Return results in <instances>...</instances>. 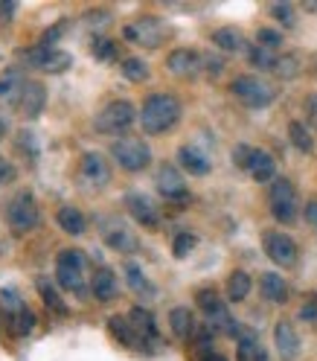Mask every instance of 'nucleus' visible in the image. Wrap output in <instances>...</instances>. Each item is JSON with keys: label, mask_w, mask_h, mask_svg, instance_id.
I'll return each mask as SVG.
<instances>
[{"label": "nucleus", "mask_w": 317, "mask_h": 361, "mask_svg": "<svg viewBox=\"0 0 317 361\" xmlns=\"http://www.w3.org/2000/svg\"><path fill=\"white\" fill-rule=\"evenodd\" d=\"M180 123V102L175 94H151L140 111V126L146 134H166Z\"/></svg>", "instance_id": "1"}, {"label": "nucleus", "mask_w": 317, "mask_h": 361, "mask_svg": "<svg viewBox=\"0 0 317 361\" xmlns=\"http://www.w3.org/2000/svg\"><path fill=\"white\" fill-rule=\"evenodd\" d=\"M85 265L87 257L76 247H64L56 257V283L64 291H73V295H85Z\"/></svg>", "instance_id": "2"}, {"label": "nucleus", "mask_w": 317, "mask_h": 361, "mask_svg": "<svg viewBox=\"0 0 317 361\" xmlns=\"http://www.w3.org/2000/svg\"><path fill=\"white\" fill-rule=\"evenodd\" d=\"M137 120L140 117H137V111H134V105L125 102V99H117V102H108L99 111L97 120H94V128L99 134H123V131H128Z\"/></svg>", "instance_id": "3"}, {"label": "nucleus", "mask_w": 317, "mask_h": 361, "mask_svg": "<svg viewBox=\"0 0 317 361\" xmlns=\"http://www.w3.org/2000/svg\"><path fill=\"white\" fill-rule=\"evenodd\" d=\"M268 207L271 216L282 224L297 221V192H294V184L288 178H277L268 190Z\"/></svg>", "instance_id": "4"}, {"label": "nucleus", "mask_w": 317, "mask_h": 361, "mask_svg": "<svg viewBox=\"0 0 317 361\" xmlns=\"http://www.w3.org/2000/svg\"><path fill=\"white\" fill-rule=\"evenodd\" d=\"M230 94L242 105H247V108H268L271 102H274V87L265 85L256 76H239V79H233Z\"/></svg>", "instance_id": "5"}, {"label": "nucleus", "mask_w": 317, "mask_h": 361, "mask_svg": "<svg viewBox=\"0 0 317 361\" xmlns=\"http://www.w3.org/2000/svg\"><path fill=\"white\" fill-rule=\"evenodd\" d=\"M38 204L32 192H18L9 204H6V221L15 233H30L35 224H38Z\"/></svg>", "instance_id": "6"}, {"label": "nucleus", "mask_w": 317, "mask_h": 361, "mask_svg": "<svg viewBox=\"0 0 317 361\" xmlns=\"http://www.w3.org/2000/svg\"><path fill=\"white\" fill-rule=\"evenodd\" d=\"M111 154H114V161L125 169V172H140L151 164V149L137 140V137H123L111 146Z\"/></svg>", "instance_id": "7"}, {"label": "nucleus", "mask_w": 317, "mask_h": 361, "mask_svg": "<svg viewBox=\"0 0 317 361\" xmlns=\"http://www.w3.org/2000/svg\"><path fill=\"white\" fill-rule=\"evenodd\" d=\"M79 180L85 190H102L111 180V166L99 152H85L79 161Z\"/></svg>", "instance_id": "8"}, {"label": "nucleus", "mask_w": 317, "mask_h": 361, "mask_svg": "<svg viewBox=\"0 0 317 361\" xmlns=\"http://www.w3.org/2000/svg\"><path fill=\"white\" fill-rule=\"evenodd\" d=\"M262 245H265V254L271 262H277L282 268H291L294 262H297V245H294L291 236L280 233V231H268L262 236Z\"/></svg>", "instance_id": "9"}, {"label": "nucleus", "mask_w": 317, "mask_h": 361, "mask_svg": "<svg viewBox=\"0 0 317 361\" xmlns=\"http://www.w3.org/2000/svg\"><path fill=\"white\" fill-rule=\"evenodd\" d=\"M123 32H125L128 41L140 44V47H149V50L161 47V41H163V35H166L163 24H161L157 18H140V20H134V24H128Z\"/></svg>", "instance_id": "10"}, {"label": "nucleus", "mask_w": 317, "mask_h": 361, "mask_svg": "<svg viewBox=\"0 0 317 361\" xmlns=\"http://www.w3.org/2000/svg\"><path fill=\"white\" fill-rule=\"evenodd\" d=\"M154 187L166 201H187L189 198V190H187V180L184 175L178 172V166L172 164H163L154 175Z\"/></svg>", "instance_id": "11"}, {"label": "nucleus", "mask_w": 317, "mask_h": 361, "mask_svg": "<svg viewBox=\"0 0 317 361\" xmlns=\"http://www.w3.org/2000/svg\"><path fill=\"white\" fill-rule=\"evenodd\" d=\"M18 108H20V114H24L27 120H38L41 117V111L44 105H47V87H44V82H24V87L18 90Z\"/></svg>", "instance_id": "12"}, {"label": "nucleus", "mask_w": 317, "mask_h": 361, "mask_svg": "<svg viewBox=\"0 0 317 361\" xmlns=\"http://www.w3.org/2000/svg\"><path fill=\"white\" fill-rule=\"evenodd\" d=\"M102 239L108 247H114L120 254H134L137 251V236H134L120 219H105L102 221Z\"/></svg>", "instance_id": "13"}, {"label": "nucleus", "mask_w": 317, "mask_h": 361, "mask_svg": "<svg viewBox=\"0 0 317 361\" xmlns=\"http://www.w3.org/2000/svg\"><path fill=\"white\" fill-rule=\"evenodd\" d=\"M27 61L32 67H41V71L47 73H64L67 67H70V56H67L64 50H56V47H44V44H38V47H32L27 53Z\"/></svg>", "instance_id": "14"}, {"label": "nucleus", "mask_w": 317, "mask_h": 361, "mask_svg": "<svg viewBox=\"0 0 317 361\" xmlns=\"http://www.w3.org/2000/svg\"><path fill=\"white\" fill-rule=\"evenodd\" d=\"M166 67L175 73V76H195L204 71V56L192 47H178L169 53L166 59Z\"/></svg>", "instance_id": "15"}, {"label": "nucleus", "mask_w": 317, "mask_h": 361, "mask_svg": "<svg viewBox=\"0 0 317 361\" xmlns=\"http://www.w3.org/2000/svg\"><path fill=\"white\" fill-rule=\"evenodd\" d=\"M125 210L131 213L134 221H140L143 228H157V224H161V213H157V207L151 204V198L143 195V192H128L125 195Z\"/></svg>", "instance_id": "16"}, {"label": "nucleus", "mask_w": 317, "mask_h": 361, "mask_svg": "<svg viewBox=\"0 0 317 361\" xmlns=\"http://www.w3.org/2000/svg\"><path fill=\"white\" fill-rule=\"evenodd\" d=\"M274 344H277V353L282 355V361H294L300 355V335L288 321H280L274 326Z\"/></svg>", "instance_id": "17"}, {"label": "nucleus", "mask_w": 317, "mask_h": 361, "mask_svg": "<svg viewBox=\"0 0 317 361\" xmlns=\"http://www.w3.org/2000/svg\"><path fill=\"white\" fill-rule=\"evenodd\" d=\"M178 164L184 166L189 175H198V178L210 175V169H213L210 157L204 154L198 146H180V149H178Z\"/></svg>", "instance_id": "18"}, {"label": "nucleus", "mask_w": 317, "mask_h": 361, "mask_svg": "<svg viewBox=\"0 0 317 361\" xmlns=\"http://www.w3.org/2000/svg\"><path fill=\"white\" fill-rule=\"evenodd\" d=\"M108 329H111V335H114L120 344H125V347H140V350H146V341L140 338V332L134 329L131 318H123V314H114V318L108 321Z\"/></svg>", "instance_id": "19"}, {"label": "nucleus", "mask_w": 317, "mask_h": 361, "mask_svg": "<svg viewBox=\"0 0 317 361\" xmlns=\"http://www.w3.org/2000/svg\"><path fill=\"white\" fill-rule=\"evenodd\" d=\"M90 291L97 295V300H114L117 291H120L117 274L111 268H97L94 277H90Z\"/></svg>", "instance_id": "20"}, {"label": "nucleus", "mask_w": 317, "mask_h": 361, "mask_svg": "<svg viewBox=\"0 0 317 361\" xmlns=\"http://www.w3.org/2000/svg\"><path fill=\"white\" fill-rule=\"evenodd\" d=\"M247 172H251V178L256 180V184H268V180L274 184V180H277V161L268 152L256 149L254 157H251V166H247Z\"/></svg>", "instance_id": "21"}, {"label": "nucleus", "mask_w": 317, "mask_h": 361, "mask_svg": "<svg viewBox=\"0 0 317 361\" xmlns=\"http://www.w3.org/2000/svg\"><path fill=\"white\" fill-rule=\"evenodd\" d=\"M56 221H58V228H61L64 233H70V236H82V233H85V228H87L85 213H82L79 207H70V204L58 207Z\"/></svg>", "instance_id": "22"}, {"label": "nucleus", "mask_w": 317, "mask_h": 361, "mask_svg": "<svg viewBox=\"0 0 317 361\" xmlns=\"http://www.w3.org/2000/svg\"><path fill=\"white\" fill-rule=\"evenodd\" d=\"M236 355H239V361H268V353L262 350L259 338L247 329H242V335H239V353Z\"/></svg>", "instance_id": "23"}, {"label": "nucleus", "mask_w": 317, "mask_h": 361, "mask_svg": "<svg viewBox=\"0 0 317 361\" xmlns=\"http://www.w3.org/2000/svg\"><path fill=\"white\" fill-rule=\"evenodd\" d=\"M259 288H262V295L268 300H274V303H282L288 298V286L280 274H274V271H268V274L259 277Z\"/></svg>", "instance_id": "24"}, {"label": "nucleus", "mask_w": 317, "mask_h": 361, "mask_svg": "<svg viewBox=\"0 0 317 361\" xmlns=\"http://www.w3.org/2000/svg\"><path fill=\"white\" fill-rule=\"evenodd\" d=\"M35 288H38L41 300L47 303V309H53L56 314H67V303L61 300V295H58V291H56V286H53L47 277H38V280H35Z\"/></svg>", "instance_id": "25"}, {"label": "nucleus", "mask_w": 317, "mask_h": 361, "mask_svg": "<svg viewBox=\"0 0 317 361\" xmlns=\"http://www.w3.org/2000/svg\"><path fill=\"white\" fill-rule=\"evenodd\" d=\"M169 326L175 332V338H189L192 329H195V321H192V312L187 306H178L169 312Z\"/></svg>", "instance_id": "26"}, {"label": "nucleus", "mask_w": 317, "mask_h": 361, "mask_svg": "<svg viewBox=\"0 0 317 361\" xmlns=\"http://www.w3.org/2000/svg\"><path fill=\"white\" fill-rule=\"evenodd\" d=\"M213 44L218 50H224V53H242L244 50V38L233 27H224V30L213 32Z\"/></svg>", "instance_id": "27"}, {"label": "nucleus", "mask_w": 317, "mask_h": 361, "mask_svg": "<svg viewBox=\"0 0 317 361\" xmlns=\"http://www.w3.org/2000/svg\"><path fill=\"white\" fill-rule=\"evenodd\" d=\"M251 277L244 274V271H233V274L228 277V300L233 303H242L247 295H251Z\"/></svg>", "instance_id": "28"}, {"label": "nucleus", "mask_w": 317, "mask_h": 361, "mask_svg": "<svg viewBox=\"0 0 317 361\" xmlns=\"http://www.w3.org/2000/svg\"><path fill=\"white\" fill-rule=\"evenodd\" d=\"M0 306H4V318H6V321L18 318V314L27 309L24 300H20V295H18V291H12V288H4V291H0Z\"/></svg>", "instance_id": "29"}, {"label": "nucleus", "mask_w": 317, "mask_h": 361, "mask_svg": "<svg viewBox=\"0 0 317 361\" xmlns=\"http://www.w3.org/2000/svg\"><path fill=\"white\" fill-rule=\"evenodd\" d=\"M131 324H134V329L140 332V338L146 341V338H154L157 335V326H154V318L146 312V309H134L131 312Z\"/></svg>", "instance_id": "30"}, {"label": "nucleus", "mask_w": 317, "mask_h": 361, "mask_svg": "<svg viewBox=\"0 0 317 361\" xmlns=\"http://www.w3.org/2000/svg\"><path fill=\"white\" fill-rule=\"evenodd\" d=\"M123 76L128 82H146L149 79V64L143 59H137V56H131V59L123 61Z\"/></svg>", "instance_id": "31"}, {"label": "nucleus", "mask_w": 317, "mask_h": 361, "mask_svg": "<svg viewBox=\"0 0 317 361\" xmlns=\"http://www.w3.org/2000/svg\"><path fill=\"white\" fill-rule=\"evenodd\" d=\"M288 137H291V143L297 146L300 152H311L314 149V140H311V131L303 126V123H297L294 120L291 126H288Z\"/></svg>", "instance_id": "32"}, {"label": "nucleus", "mask_w": 317, "mask_h": 361, "mask_svg": "<svg viewBox=\"0 0 317 361\" xmlns=\"http://www.w3.org/2000/svg\"><path fill=\"white\" fill-rule=\"evenodd\" d=\"M195 303H198L204 312H207L210 318H213V314H218V312H224V303H221V298L216 295L213 288H201L198 295H195Z\"/></svg>", "instance_id": "33"}, {"label": "nucleus", "mask_w": 317, "mask_h": 361, "mask_svg": "<svg viewBox=\"0 0 317 361\" xmlns=\"http://www.w3.org/2000/svg\"><path fill=\"white\" fill-rule=\"evenodd\" d=\"M125 277H128V286H131V291H137V295H151V286H149V280L143 277V271L134 265V262H128L125 265Z\"/></svg>", "instance_id": "34"}, {"label": "nucleus", "mask_w": 317, "mask_h": 361, "mask_svg": "<svg viewBox=\"0 0 317 361\" xmlns=\"http://www.w3.org/2000/svg\"><path fill=\"white\" fill-rule=\"evenodd\" d=\"M6 326L15 332V335H30L32 329H35V314L30 312V309H24L18 314V318H12V321H6Z\"/></svg>", "instance_id": "35"}, {"label": "nucleus", "mask_w": 317, "mask_h": 361, "mask_svg": "<svg viewBox=\"0 0 317 361\" xmlns=\"http://www.w3.org/2000/svg\"><path fill=\"white\" fill-rule=\"evenodd\" d=\"M271 73H277L282 79H294L300 73V61L294 56H277V64H274V71H271Z\"/></svg>", "instance_id": "36"}, {"label": "nucleus", "mask_w": 317, "mask_h": 361, "mask_svg": "<svg viewBox=\"0 0 317 361\" xmlns=\"http://www.w3.org/2000/svg\"><path fill=\"white\" fill-rule=\"evenodd\" d=\"M90 53H94V59H99V61H111L117 56V44L111 38H94V44H90Z\"/></svg>", "instance_id": "37"}, {"label": "nucleus", "mask_w": 317, "mask_h": 361, "mask_svg": "<svg viewBox=\"0 0 317 361\" xmlns=\"http://www.w3.org/2000/svg\"><path fill=\"white\" fill-rule=\"evenodd\" d=\"M247 59H251L254 67H262V71H274V64H277L274 50H265V47H254L247 53Z\"/></svg>", "instance_id": "38"}, {"label": "nucleus", "mask_w": 317, "mask_h": 361, "mask_svg": "<svg viewBox=\"0 0 317 361\" xmlns=\"http://www.w3.org/2000/svg\"><path fill=\"white\" fill-rule=\"evenodd\" d=\"M195 233H178L175 236V242H172V254L178 257V259H184L189 251H192V247H195Z\"/></svg>", "instance_id": "39"}, {"label": "nucleus", "mask_w": 317, "mask_h": 361, "mask_svg": "<svg viewBox=\"0 0 317 361\" xmlns=\"http://www.w3.org/2000/svg\"><path fill=\"white\" fill-rule=\"evenodd\" d=\"M256 41H259V47H265V50H277L280 44H282V35L277 30H259L256 32Z\"/></svg>", "instance_id": "40"}, {"label": "nucleus", "mask_w": 317, "mask_h": 361, "mask_svg": "<svg viewBox=\"0 0 317 361\" xmlns=\"http://www.w3.org/2000/svg\"><path fill=\"white\" fill-rule=\"evenodd\" d=\"M254 152H256V149H251V146H236V149H233V164H236L239 169H244V172H247Z\"/></svg>", "instance_id": "41"}, {"label": "nucleus", "mask_w": 317, "mask_h": 361, "mask_svg": "<svg viewBox=\"0 0 317 361\" xmlns=\"http://www.w3.org/2000/svg\"><path fill=\"white\" fill-rule=\"evenodd\" d=\"M20 85H24V82H20ZM20 85H18V76L15 73H6L4 79H0V99H15V87L20 90Z\"/></svg>", "instance_id": "42"}, {"label": "nucleus", "mask_w": 317, "mask_h": 361, "mask_svg": "<svg viewBox=\"0 0 317 361\" xmlns=\"http://www.w3.org/2000/svg\"><path fill=\"white\" fill-rule=\"evenodd\" d=\"M15 178H18L15 166H12L9 161H6V157H0V187H9Z\"/></svg>", "instance_id": "43"}, {"label": "nucleus", "mask_w": 317, "mask_h": 361, "mask_svg": "<svg viewBox=\"0 0 317 361\" xmlns=\"http://www.w3.org/2000/svg\"><path fill=\"white\" fill-rule=\"evenodd\" d=\"M271 15H274L277 20H282L285 27H291V24H294V9H291L288 4H277L274 9H271Z\"/></svg>", "instance_id": "44"}, {"label": "nucleus", "mask_w": 317, "mask_h": 361, "mask_svg": "<svg viewBox=\"0 0 317 361\" xmlns=\"http://www.w3.org/2000/svg\"><path fill=\"white\" fill-rule=\"evenodd\" d=\"M61 35H64V20H58V24H56L53 30L44 32V35H41V44H44V47H53V44H56Z\"/></svg>", "instance_id": "45"}, {"label": "nucleus", "mask_w": 317, "mask_h": 361, "mask_svg": "<svg viewBox=\"0 0 317 361\" xmlns=\"http://www.w3.org/2000/svg\"><path fill=\"white\" fill-rule=\"evenodd\" d=\"M300 318H303V321H309V324H317V295H314V298H309V300L303 303Z\"/></svg>", "instance_id": "46"}, {"label": "nucleus", "mask_w": 317, "mask_h": 361, "mask_svg": "<svg viewBox=\"0 0 317 361\" xmlns=\"http://www.w3.org/2000/svg\"><path fill=\"white\" fill-rule=\"evenodd\" d=\"M306 117H309V123L317 128V94H309V97H306Z\"/></svg>", "instance_id": "47"}, {"label": "nucleus", "mask_w": 317, "mask_h": 361, "mask_svg": "<svg viewBox=\"0 0 317 361\" xmlns=\"http://www.w3.org/2000/svg\"><path fill=\"white\" fill-rule=\"evenodd\" d=\"M306 221L311 224V228H317V201H309L306 204Z\"/></svg>", "instance_id": "48"}, {"label": "nucleus", "mask_w": 317, "mask_h": 361, "mask_svg": "<svg viewBox=\"0 0 317 361\" xmlns=\"http://www.w3.org/2000/svg\"><path fill=\"white\" fill-rule=\"evenodd\" d=\"M201 361H228V358H224L221 353H207V355H204Z\"/></svg>", "instance_id": "49"}, {"label": "nucleus", "mask_w": 317, "mask_h": 361, "mask_svg": "<svg viewBox=\"0 0 317 361\" xmlns=\"http://www.w3.org/2000/svg\"><path fill=\"white\" fill-rule=\"evenodd\" d=\"M4 134H6V120L0 117V140H4Z\"/></svg>", "instance_id": "50"}]
</instances>
